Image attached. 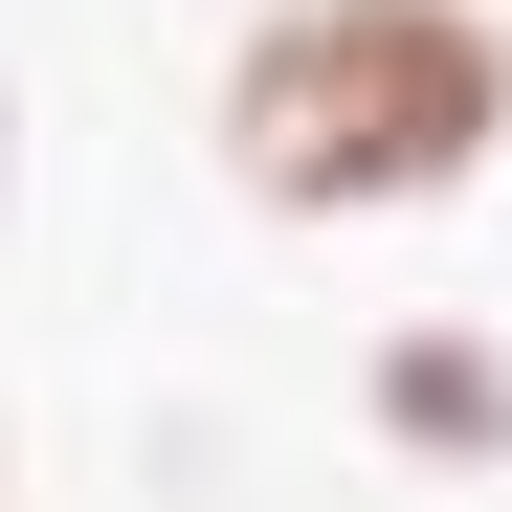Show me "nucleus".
Returning <instances> with one entry per match:
<instances>
[{
	"mask_svg": "<svg viewBox=\"0 0 512 512\" xmlns=\"http://www.w3.org/2000/svg\"><path fill=\"white\" fill-rule=\"evenodd\" d=\"M0 179H23V156H0Z\"/></svg>",
	"mask_w": 512,
	"mask_h": 512,
	"instance_id": "obj_3",
	"label": "nucleus"
},
{
	"mask_svg": "<svg viewBox=\"0 0 512 512\" xmlns=\"http://www.w3.org/2000/svg\"><path fill=\"white\" fill-rule=\"evenodd\" d=\"M512 156V23L490 0H268L223 45V179L268 223H423Z\"/></svg>",
	"mask_w": 512,
	"mask_h": 512,
	"instance_id": "obj_1",
	"label": "nucleus"
},
{
	"mask_svg": "<svg viewBox=\"0 0 512 512\" xmlns=\"http://www.w3.org/2000/svg\"><path fill=\"white\" fill-rule=\"evenodd\" d=\"M379 423H401V446H512V379L468 357V334H401V357H379Z\"/></svg>",
	"mask_w": 512,
	"mask_h": 512,
	"instance_id": "obj_2",
	"label": "nucleus"
}]
</instances>
